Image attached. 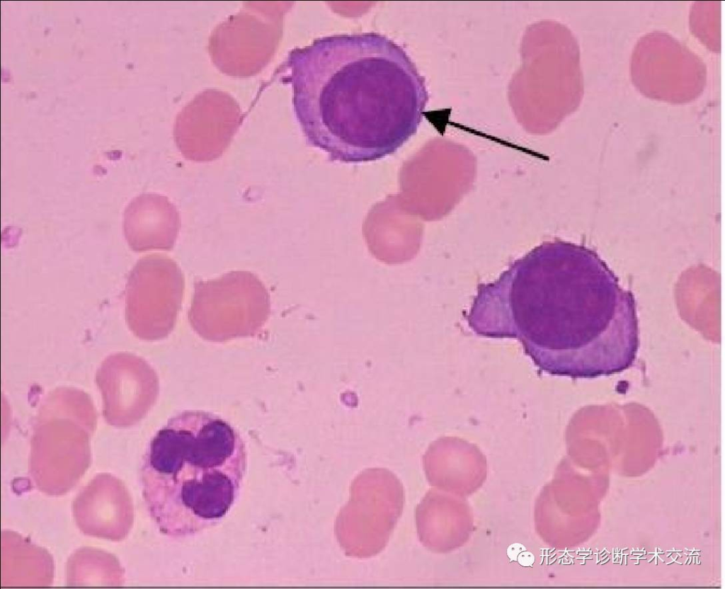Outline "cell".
Here are the masks:
<instances>
[{"instance_id":"5","label":"cell","mask_w":725,"mask_h":589,"mask_svg":"<svg viewBox=\"0 0 725 589\" xmlns=\"http://www.w3.org/2000/svg\"><path fill=\"white\" fill-rule=\"evenodd\" d=\"M181 227L179 212L164 195L144 193L133 198L123 217V231L136 252L171 250Z\"/></svg>"},{"instance_id":"6","label":"cell","mask_w":725,"mask_h":589,"mask_svg":"<svg viewBox=\"0 0 725 589\" xmlns=\"http://www.w3.org/2000/svg\"><path fill=\"white\" fill-rule=\"evenodd\" d=\"M183 287V273L174 261L161 255L144 256L128 277V308L133 311L152 305H174L181 297Z\"/></svg>"},{"instance_id":"8","label":"cell","mask_w":725,"mask_h":589,"mask_svg":"<svg viewBox=\"0 0 725 589\" xmlns=\"http://www.w3.org/2000/svg\"><path fill=\"white\" fill-rule=\"evenodd\" d=\"M525 549V548L524 546H523L521 544H517L516 543V544L510 545L508 547V551H507V554H508V557L511 560H517V558H518V556L519 555V554L522 551H523Z\"/></svg>"},{"instance_id":"3","label":"cell","mask_w":725,"mask_h":589,"mask_svg":"<svg viewBox=\"0 0 725 589\" xmlns=\"http://www.w3.org/2000/svg\"><path fill=\"white\" fill-rule=\"evenodd\" d=\"M405 502L403 485L384 468L360 472L350 487L348 503L335 522V534L344 554L367 559L387 545Z\"/></svg>"},{"instance_id":"7","label":"cell","mask_w":725,"mask_h":589,"mask_svg":"<svg viewBox=\"0 0 725 589\" xmlns=\"http://www.w3.org/2000/svg\"><path fill=\"white\" fill-rule=\"evenodd\" d=\"M517 561L523 566H530L535 561V557L532 553L523 551L519 554Z\"/></svg>"},{"instance_id":"1","label":"cell","mask_w":725,"mask_h":589,"mask_svg":"<svg viewBox=\"0 0 725 589\" xmlns=\"http://www.w3.org/2000/svg\"><path fill=\"white\" fill-rule=\"evenodd\" d=\"M290 62L304 135L333 159L382 158L417 131L428 98L424 80L386 36L324 37L294 50Z\"/></svg>"},{"instance_id":"4","label":"cell","mask_w":725,"mask_h":589,"mask_svg":"<svg viewBox=\"0 0 725 589\" xmlns=\"http://www.w3.org/2000/svg\"><path fill=\"white\" fill-rule=\"evenodd\" d=\"M632 80L645 96L672 103L698 98L707 83L703 61L668 33L641 37L632 55Z\"/></svg>"},{"instance_id":"2","label":"cell","mask_w":725,"mask_h":589,"mask_svg":"<svg viewBox=\"0 0 725 589\" xmlns=\"http://www.w3.org/2000/svg\"><path fill=\"white\" fill-rule=\"evenodd\" d=\"M246 467L239 433L219 416L185 411L152 438L141 469L142 496L159 530L185 537L224 517Z\"/></svg>"}]
</instances>
